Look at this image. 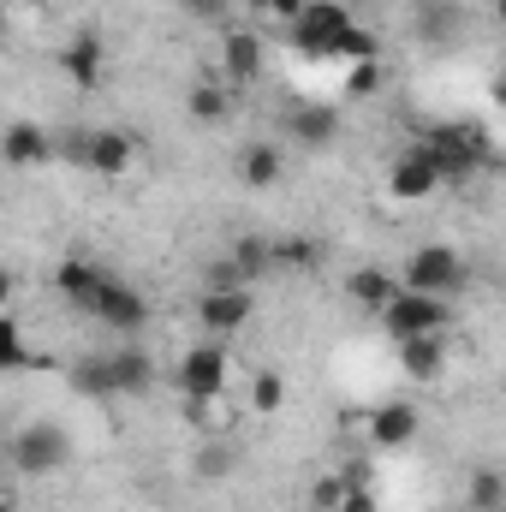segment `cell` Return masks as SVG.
I'll return each mask as SVG.
<instances>
[{
	"label": "cell",
	"instance_id": "5",
	"mask_svg": "<svg viewBox=\"0 0 506 512\" xmlns=\"http://www.w3.org/2000/svg\"><path fill=\"white\" fill-rule=\"evenodd\" d=\"M393 280H399V292L459 298V292H465V280H471V268H465V256L453 251V245H417V251L405 256V268H399Z\"/></svg>",
	"mask_w": 506,
	"mask_h": 512
},
{
	"label": "cell",
	"instance_id": "23",
	"mask_svg": "<svg viewBox=\"0 0 506 512\" xmlns=\"http://www.w3.org/2000/svg\"><path fill=\"white\" fill-rule=\"evenodd\" d=\"M268 256H274V268L304 274V268H316V262H322V245H316V239H304V233H292V239H268Z\"/></svg>",
	"mask_w": 506,
	"mask_h": 512
},
{
	"label": "cell",
	"instance_id": "37",
	"mask_svg": "<svg viewBox=\"0 0 506 512\" xmlns=\"http://www.w3.org/2000/svg\"><path fill=\"white\" fill-rule=\"evenodd\" d=\"M0 6H12V0H0Z\"/></svg>",
	"mask_w": 506,
	"mask_h": 512
},
{
	"label": "cell",
	"instance_id": "14",
	"mask_svg": "<svg viewBox=\"0 0 506 512\" xmlns=\"http://www.w3.org/2000/svg\"><path fill=\"white\" fill-rule=\"evenodd\" d=\"M0 167H12V173L54 167V131L30 126V120H12V126L0 131Z\"/></svg>",
	"mask_w": 506,
	"mask_h": 512
},
{
	"label": "cell",
	"instance_id": "4",
	"mask_svg": "<svg viewBox=\"0 0 506 512\" xmlns=\"http://www.w3.org/2000/svg\"><path fill=\"white\" fill-rule=\"evenodd\" d=\"M227 382H233V352H227V340H197V346L179 358V370H173V393H179L191 411L227 399Z\"/></svg>",
	"mask_w": 506,
	"mask_h": 512
},
{
	"label": "cell",
	"instance_id": "27",
	"mask_svg": "<svg viewBox=\"0 0 506 512\" xmlns=\"http://www.w3.org/2000/svg\"><path fill=\"white\" fill-rule=\"evenodd\" d=\"M280 405H286V376H280V370H256L251 376V411L274 417Z\"/></svg>",
	"mask_w": 506,
	"mask_h": 512
},
{
	"label": "cell",
	"instance_id": "29",
	"mask_svg": "<svg viewBox=\"0 0 506 512\" xmlns=\"http://www.w3.org/2000/svg\"><path fill=\"white\" fill-rule=\"evenodd\" d=\"M340 495H346V471H322L310 483V512H340Z\"/></svg>",
	"mask_w": 506,
	"mask_h": 512
},
{
	"label": "cell",
	"instance_id": "8",
	"mask_svg": "<svg viewBox=\"0 0 506 512\" xmlns=\"http://www.w3.org/2000/svg\"><path fill=\"white\" fill-rule=\"evenodd\" d=\"M346 24H352V6H340V0H310L286 30H292V48H298V54H310V60H334V42H340Z\"/></svg>",
	"mask_w": 506,
	"mask_h": 512
},
{
	"label": "cell",
	"instance_id": "35",
	"mask_svg": "<svg viewBox=\"0 0 506 512\" xmlns=\"http://www.w3.org/2000/svg\"><path fill=\"white\" fill-rule=\"evenodd\" d=\"M0 512H24V507H18V501H12V495H0Z\"/></svg>",
	"mask_w": 506,
	"mask_h": 512
},
{
	"label": "cell",
	"instance_id": "31",
	"mask_svg": "<svg viewBox=\"0 0 506 512\" xmlns=\"http://www.w3.org/2000/svg\"><path fill=\"white\" fill-rule=\"evenodd\" d=\"M191 24H227L233 18V0H173Z\"/></svg>",
	"mask_w": 506,
	"mask_h": 512
},
{
	"label": "cell",
	"instance_id": "32",
	"mask_svg": "<svg viewBox=\"0 0 506 512\" xmlns=\"http://www.w3.org/2000/svg\"><path fill=\"white\" fill-rule=\"evenodd\" d=\"M346 90H352V96H376L381 90V60H358V66H346Z\"/></svg>",
	"mask_w": 506,
	"mask_h": 512
},
{
	"label": "cell",
	"instance_id": "22",
	"mask_svg": "<svg viewBox=\"0 0 506 512\" xmlns=\"http://www.w3.org/2000/svg\"><path fill=\"white\" fill-rule=\"evenodd\" d=\"M334 60L340 66H358V60H381V36L364 24V18H352L346 30H340V42H334Z\"/></svg>",
	"mask_w": 506,
	"mask_h": 512
},
{
	"label": "cell",
	"instance_id": "24",
	"mask_svg": "<svg viewBox=\"0 0 506 512\" xmlns=\"http://www.w3.org/2000/svg\"><path fill=\"white\" fill-rule=\"evenodd\" d=\"M227 262L245 274V286H251L256 274H268V268H274V256H268V239H262V233H245V239H233Z\"/></svg>",
	"mask_w": 506,
	"mask_h": 512
},
{
	"label": "cell",
	"instance_id": "34",
	"mask_svg": "<svg viewBox=\"0 0 506 512\" xmlns=\"http://www.w3.org/2000/svg\"><path fill=\"white\" fill-rule=\"evenodd\" d=\"M12 298H18V274L0 268V310H12Z\"/></svg>",
	"mask_w": 506,
	"mask_h": 512
},
{
	"label": "cell",
	"instance_id": "36",
	"mask_svg": "<svg viewBox=\"0 0 506 512\" xmlns=\"http://www.w3.org/2000/svg\"><path fill=\"white\" fill-rule=\"evenodd\" d=\"M24 6H54V0H24Z\"/></svg>",
	"mask_w": 506,
	"mask_h": 512
},
{
	"label": "cell",
	"instance_id": "20",
	"mask_svg": "<svg viewBox=\"0 0 506 512\" xmlns=\"http://www.w3.org/2000/svg\"><path fill=\"white\" fill-rule=\"evenodd\" d=\"M286 131H292V143H304V149H328V143L340 137V114H334V108H298V114H286Z\"/></svg>",
	"mask_w": 506,
	"mask_h": 512
},
{
	"label": "cell",
	"instance_id": "9",
	"mask_svg": "<svg viewBox=\"0 0 506 512\" xmlns=\"http://www.w3.org/2000/svg\"><path fill=\"white\" fill-rule=\"evenodd\" d=\"M221 72V84L227 90H251L256 78H262V66H268V48H262V36L256 30H245V24H227L221 30V60H215Z\"/></svg>",
	"mask_w": 506,
	"mask_h": 512
},
{
	"label": "cell",
	"instance_id": "2",
	"mask_svg": "<svg viewBox=\"0 0 506 512\" xmlns=\"http://www.w3.org/2000/svg\"><path fill=\"white\" fill-rule=\"evenodd\" d=\"M423 149H429V161H435V173H441V185H459V179H471V173H483L489 161H495V143H489V131L471 126V120H459V126H435L417 137Z\"/></svg>",
	"mask_w": 506,
	"mask_h": 512
},
{
	"label": "cell",
	"instance_id": "33",
	"mask_svg": "<svg viewBox=\"0 0 506 512\" xmlns=\"http://www.w3.org/2000/svg\"><path fill=\"white\" fill-rule=\"evenodd\" d=\"M245 6H251V12H262V18H280V24H292V18H298L310 0H245Z\"/></svg>",
	"mask_w": 506,
	"mask_h": 512
},
{
	"label": "cell",
	"instance_id": "18",
	"mask_svg": "<svg viewBox=\"0 0 506 512\" xmlns=\"http://www.w3.org/2000/svg\"><path fill=\"white\" fill-rule=\"evenodd\" d=\"M66 382L78 399H90V405H108V399H120L114 393V364H108V352H84L72 370H66Z\"/></svg>",
	"mask_w": 506,
	"mask_h": 512
},
{
	"label": "cell",
	"instance_id": "38",
	"mask_svg": "<svg viewBox=\"0 0 506 512\" xmlns=\"http://www.w3.org/2000/svg\"><path fill=\"white\" fill-rule=\"evenodd\" d=\"M501 512H506V507H501Z\"/></svg>",
	"mask_w": 506,
	"mask_h": 512
},
{
	"label": "cell",
	"instance_id": "7",
	"mask_svg": "<svg viewBox=\"0 0 506 512\" xmlns=\"http://www.w3.org/2000/svg\"><path fill=\"white\" fill-rule=\"evenodd\" d=\"M381 328L399 340H417V334H447L453 328V304L447 298H423V292H393V304L381 310Z\"/></svg>",
	"mask_w": 506,
	"mask_h": 512
},
{
	"label": "cell",
	"instance_id": "10",
	"mask_svg": "<svg viewBox=\"0 0 506 512\" xmlns=\"http://www.w3.org/2000/svg\"><path fill=\"white\" fill-rule=\"evenodd\" d=\"M417 435H423V411H417L411 399H381L376 411L364 417V441H370L376 453H405Z\"/></svg>",
	"mask_w": 506,
	"mask_h": 512
},
{
	"label": "cell",
	"instance_id": "11",
	"mask_svg": "<svg viewBox=\"0 0 506 512\" xmlns=\"http://www.w3.org/2000/svg\"><path fill=\"white\" fill-rule=\"evenodd\" d=\"M251 316H256V292L251 286L203 292V298H197V328H203V340H233L239 328H251Z\"/></svg>",
	"mask_w": 506,
	"mask_h": 512
},
{
	"label": "cell",
	"instance_id": "21",
	"mask_svg": "<svg viewBox=\"0 0 506 512\" xmlns=\"http://www.w3.org/2000/svg\"><path fill=\"white\" fill-rule=\"evenodd\" d=\"M346 286H352V298H358V304H364L370 316H381V310L393 304V292H399V280H393L387 268H358V274H352Z\"/></svg>",
	"mask_w": 506,
	"mask_h": 512
},
{
	"label": "cell",
	"instance_id": "17",
	"mask_svg": "<svg viewBox=\"0 0 506 512\" xmlns=\"http://www.w3.org/2000/svg\"><path fill=\"white\" fill-rule=\"evenodd\" d=\"M185 114H191V126L215 131L233 120V90L221 84V78H203V84H191L185 90Z\"/></svg>",
	"mask_w": 506,
	"mask_h": 512
},
{
	"label": "cell",
	"instance_id": "15",
	"mask_svg": "<svg viewBox=\"0 0 506 512\" xmlns=\"http://www.w3.org/2000/svg\"><path fill=\"white\" fill-rule=\"evenodd\" d=\"M453 352H447V334H417V340H399V370L417 387H435L447 376Z\"/></svg>",
	"mask_w": 506,
	"mask_h": 512
},
{
	"label": "cell",
	"instance_id": "16",
	"mask_svg": "<svg viewBox=\"0 0 506 512\" xmlns=\"http://www.w3.org/2000/svg\"><path fill=\"white\" fill-rule=\"evenodd\" d=\"M108 364H114V393H120V399H149V393H155V382H161L155 358H149L137 340H126L120 352H108Z\"/></svg>",
	"mask_w": 506,
	"mask_h": 512
},
{
	"label": "cell",
	"instance_id": "30",
	"mask_svg": "<svg viewBox=\"0 0 506 512\" xmlns=\"http://www.w3.org/2000/svg\"><path fill=\"white\" fill-rule=\"evenodd\" d=\"M227 471H233V447H227V441H203V447H197V477L215 483V477H227Z\"/></svg>",
	"mask_w": 506,
	"mask_h": 512
},
{
	"label": "cell",
	"instance_id": "25",
	"mask_svg": "<svg viewBox=\"0 0 506 512\" xmlns=\"http://www.w3.org/2000/svg\"><path fill=\"white\" fill-rule=\"evenodd\" d=\"M465 495H471V512H501L506 507V477L495 471V465H477Z\"/></svg>",
	"mask_w": 506,
	"mask_h": 512
},
{
	"label": "cell",
	"instance_id": "19",
	"mask_svg": "<svg viewBox=\"0 0 506 512\" xmlns=\"http://www.w3.org/2000/svg\"><path fill=\"white\" fill-rule=\"evenodd\" d=\"M239 179H245L251 191H274V185L286 179L280 143H245V149H239Z\"/></svg>",
	"mask_w": 506,
	"mask_h": 512
},
{
	"label": "cell",
	"instance_id": "26",
	"mask_svg": "<svg viewBox=\"0 0 506 512\" xmlns=\"http://www.w3.org/2000/svg\"><path fill=\"white\" fill-rule=\"evenodd\" d=\"M30 370V346H24V328L12 322V310H0V376H18Z\"/></svg>",
	"mask_w": 506,
	"mask_h": 512
},
{
	"label": "cell",
	"instance_id": "28",
	"mask_svg": "<svg viewBox=\"0 0 506 512\" xmlns=\"http://www.w3.org/2000/svg\"><path fill=\"white\" fill-rule=\"evenodd\" d=\"M340 512H381L376 489H370V471H346V495H340Z\"/></svg>",
	"mask_w": 506,
	"mask_h": 512
},
{
	"label": "cell",
	"instance_id": "12",
	"mask_svg": "<svg viewBox=\"0 0 506 512\" xmlns=\"http://www.w3.org/2000/svg\"><path fill=\"white\" fill-rule=\"evenodd\" d=\"M435 191H441V173H435L429 149H423V143L399 149L393 167H387V197H393V203H423V197H435Z\"/></svg>",
	"mask_w": 506,
	"mask_h": 512
},
{
	"label": "cell",
	"instance_id": "3",
	"mask_svg": "<svg viewBox=\"0 0 506 512\" xmlns=\"http://www.w3.org/2000/svg\"><path fill=\"white\" fill-rule=\"evenodd\" d=\"M6 459H12L18 477L42 483V477H54V471L72 465V435H66V423H54V417H30L24 429H12Z\"/></svg>",
	"mask_w": 506,
	"mask_h": 512
},
{
	"label": "cell",
	"instance_id": "6",
	"mask_svg": "<svg viewBox=\"0 0 506 512\" xmlns=\"http://www.w3.org/2000/svg\"><path fill=\"white\" fill-rule=\"evenodd\" d=\"M78 316H90V322H102V328H114V334L137 340V334L149 328V298H143L137 286H126L114 268H102V280L90 286V298H84Z\"/></svg>",
	"mask_w": 506,
	"mask_h": 512
},
{
	"label": "cell",
	"instance_id": "1",
	"mask_svg": "<svg viewBox=\"0 0 506 512\" xmlns=\"http://www.w3.org/2000/svg\"><path fill=\"white\" fill-rule=\"evenodd\" d=\"M60 155L72 167L96 173V179H126L131 167H137V137L120 126H78V131H66V137H54V161Z\"/></svg>",
	"mask_w": 506,
	"mask_h": 512
},
{
	"label": "cell",
	"instance_id": "13",
	"mask_svg": "<svg viewBox=\"0 0 506 512\" xmlns=\"http://www.w3.org/2000/svg\"><path fill=\"white\" fill-rule=\"evenodd\" d=\"M60 72L78 90H102V78H108V42H102V30H72L66 48H60Z\"/></svg>",
	"mask_w": 506,
	"mask_h": 512
}]
</instances>
